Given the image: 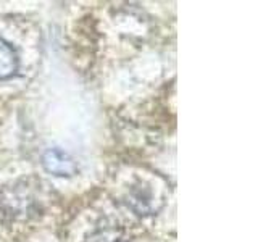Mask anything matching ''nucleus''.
I'll return each mask as SVG.
<instances>
[{
	"instance_id": "obj_1",
	"label": "nucleus",
	"mask_w": 258,
	"mask_h": 242,
	"mask_svg": "<svg viewBox=\"0 0 258 242\" xmlns=\"http://www.w3.org/2000/svg\"><path fill=\"white\" fill-rule=\"evenodd\" d=\"M42 165L48 173L60 177H71L78 173V165L68 152L58 147L47 149L42 155Z\"/></svg>"
},
{
	"instance_id": "obj_2",
	"label": "nucleus",
	"mask_w": 258,
	"mask_h": 242,
	"mask_svg": "<svg viewBox=\"0 0 258 242\" xmlns=\"http://www.w3.org/2000/svg\"><path fill=\"white\" fill-rule=\"evenodd\" d=\"M18 65L20 62L16 50L4 39H0V81L15 76L18 71Z\"/></svg>"
}]
</instances>
